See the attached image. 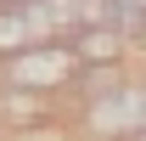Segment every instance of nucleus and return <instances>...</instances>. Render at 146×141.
Here are the masks:
<instances>
[{"instance_id":"obj_1","label":"nucleus","mask_w":146,"mask_h":141,"mask_svg":"<svg viewBox=\"0 0 146 141\" xmlns=\"http://www.w3.org/2000/svg\"><path fill=\"white\" fill-rule=\"evenodd\" d=\"M79 73V51L68 45H23V51L6 56V79L23 90H51V85H68Z\"/></svg>"},{"instance_id":"obj_2","label":"nucleus","mask_w":146,"mask_h":141,"mask_svg":"<svg viewBox=\"0 0 146 141\" xmlns=\"http://www.w3.org/2000/svg\"><path fill=\"white\" fill-rule=\"evenodd\" d=\"M90 124L101 136H146V90H112L90 107Z\"/></svg>"},{"instance_id":"obj_3","label":"nucleus","mask_w":146,"mask_h":141,"mask_svg":"<svg viewBox=\"0 0 146 141\" xmlns=\"http://www.w3.org/2000/svg\"><path fill=\"white\" fill-rule=\"evenodd\" d=\"M101 6L112 11V23H118L124 34H146V6L141 0H101Z\"/></svg>"},{"instance_id":"obj_4","label":"nucleus","mask_w":146,"mask_h":141,"mask_svg":"<svg viewBox=\"0 0 146 141\" xmlns=\"http://www.w3.org/2000/svg\"><path fill=\"white\" fill-rule=\"evenodd\" d=\"M112 45H118L112 34H90L84 40V56H112Z\"/></svg>"},{"instance_id":"obj_5","label":"nucleus","mask_w":146,"mask_h":141,"mask_svg":"<svg viewBox=\"0 0 146 141\" xmlns=\"http://www.w3.org/2000/svg\"><path fill=\"white\" fill-rule=\"evenodd\" d=\"M0 6H34V0H0Z\"/></svg>"},{"instance_id":"obj_6","label":"nucleus","mask_w":146,"mask_h":141,"mask_svg":"<svg viewBox=\"0 0 146 141\" xmlns=\"http://www.w3.org/2000/svg\"><path fill=\"white\" fill-rule=\"evenodd\" d=\"M141 141H146V136H141Z\"/></svg>"}]
</instances>
